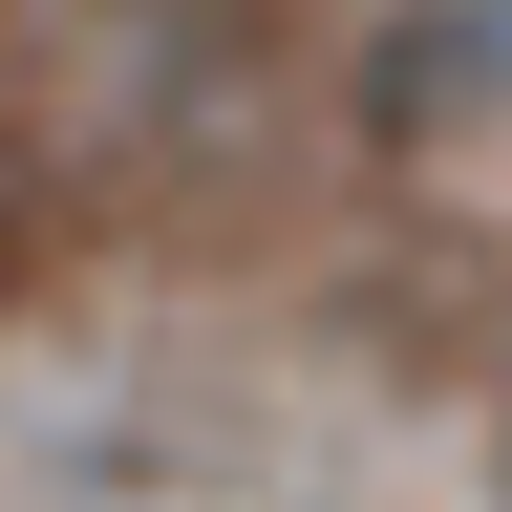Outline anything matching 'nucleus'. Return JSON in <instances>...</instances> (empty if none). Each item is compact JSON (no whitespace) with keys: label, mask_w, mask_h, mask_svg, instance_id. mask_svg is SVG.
Wrapping results in <instances>:
<instances>
[{"label":"nucleus","mask_w":512,"mask_h":512,"mask_svg":"<svg viewBox=\"0 0 512 512\" xmlns=\"http://www.w3.org/2000/svg\"><path fill=\"white\" fill-rule=\"evenodd\" d=\"M491 512H512V427H491Z\"/></svg>","instance_id":"obj_3"},{"label":"nucleus","mask_w":512,"mask_h":512,"mask_svg":"<svg viewBox=\"0 0 512 512\" xmlns=\"http://www.w3.org/2000/svg\"><path fill=\"white\" fill-rule=\"evenodd\" d=\"M107 192L171 235H256L299 192V22L278 0H107Z\"/></svg>","instance_id":"obj_1"},{"label":"nucleus","mask_w":512,"mask_h":512,"mask_svg":"<svg viewBox=\"0 0 512 512\" xmlns=\"http://www.w3.org/2000/svg\"><path fill=\"white\" fill-rule=\"evenodd\" d=\"M43 256H64V171L22 150V107H0V299H43Z\"/></svg>","instance_id":"obj_2"}]
</instances>
